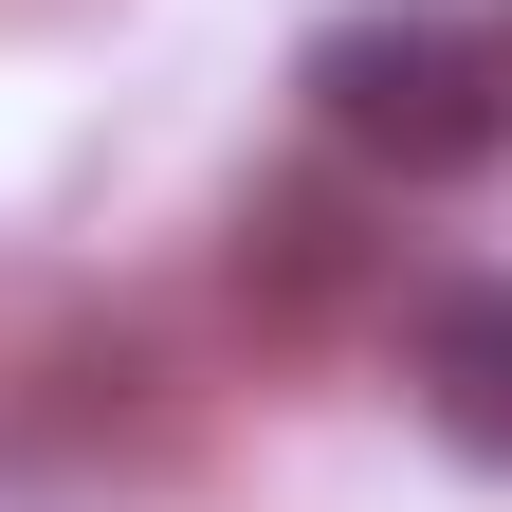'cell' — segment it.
Here are the masks:
<instances>
[{"label": "cell", "instance_id": "obj_1", "mask_svg": "<svg viewBox=\"0 0 512 512\" xmlns=\"http://www.w3.org/2000/svg\"><path fill=\"white\" fill-rule=\"evenodd\" d=\"M293 92L384 183H476V165H512V19H494V0H366V19L311 37Z\"/></svg>", "mask_w": 512, "mask_h": 512}, {"label": "cell", "instance_id": "obj_2", "mask_svg": "<svg viewBox=\"0 0 512 512\" xmlns=\"http://www.w3.org/2000/svg\"><path fill=\"white\" fill-rule=\"evenodd\" d=\"M403 384H421V421L458 439L476 476H512V275H458L403 330Z\"/></svg>", "mask_w": 512, "mask_h": 512}]
</instances>
